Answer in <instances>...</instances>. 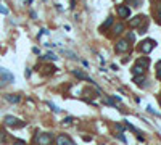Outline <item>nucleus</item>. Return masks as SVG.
Listing matches in <instances>:
<instances>
[{
  "label": "nucleus",
  "instance_id": "423d86ee",
  "mask_svg": "<svg viewBox=\"0 0 161 145\" xmlns=\"http://www.w3.org/2000/svg\"><path fill=\"white\" fill-rule=\"evenodd\" d=\"M0 79H3L5 82H15V76L5 68H0Z\"/></svg>",
  "mask_w": 161,
  "mask_h": 145
},
{
  "label": "nucleus",
  "instance_id": "39448f33",
  "mask_svg": "<svg viewBox=\"0 0 161 145\" xmlns=\"http://www.w3.org/2000/svg\"><path fill=\"white\" fill-rule=\"evenodd\" d=\"M115 48H116V52H119V53L127 52V50H129V41H126V39H121V41L116 42Z\"/></svg>",
  "mask_w": 161,
  "mask_h": 145
},
{
  "label": "nucleus",
  "instance_id": "1a4fd4ad",
  "mask_svg": "<svg viewBox=\"0 0 161 145\" xmlns=\"http://www.w3.org/2000/svg\"><path fill=\"white\" fill-rule=\"evenodd\" d=\"M144 18H145L144 15H137V16H134V18H132L130 21H129V26H130V27H137L142 21H144Z\"/></svg>",
  "mask_w": 161,
  "mask_h": 145
},
{
  "label": "nucleus",
  "instance_id": "4be33fe9",
  "mask_svg": "<svg viewBox=\"0 0 161 145\" xmlns=\"http://www.w3.org/2000/svg\"><path fill=\"white\" fill-rule=\"evenodd\" d=\"M134 39H135V34H134V32H129V34H127V41L134 42Z\"/></svg>",
  "mask_w": 161,
  "mask_h": 145
},
{
  "label": "nucleus",
  "instance_id": "412c9836",
  "mask_svg": "<svg viewBox=\"0 0 161 145\" xmlns=\"http://www.w3.org/2000/svg\"><path fill=\"white\" fill-rule=\"evenodd\" d=\"M47 105H49V106H50V108H52V110H53L55 113H60V108H56V106H55L53 103H50V102H49V103H47Z\"/></svg>",
  "mask_w": 161,
  "mask_h": 145
},
{
  "label": "nucleus",
  "instance_id": "2eb2a0df",
  "mask_svg": "<svg viewBox=\"0 0 161 145\" xmlns=\"http://www.w3.org/2000/svg\"><path fill=\"white\" fill-rule=\"evenodd\" d=\"M134 82H137L139 85H140L142 82H145V77H144V74H139V76H134Z\"/></svg>",
  "mask_w": 161,
  "mask_h": 145
},
{
  "label": "nucleus",
  "instance_id": "a878e982",
  "mask_svg": "<svg viewBox=\"0 0 161 145\" xmlns=\"http://www.w3.org/2000/svg\"><path fill=\"white\" fill-rule=\"evenodd\" d=\"M111 97H113V99H115L116 102H121V97H116V95H111Z\"/></svg>",
  "mask_w": 161,
  "mask_h": 145
},
{
  "label": "nucleus",
  "instance_id": "aec40b11",
  "mask_svg": "<svg viewBox=\"0 0 161 145\" xmlns=\"http://www.w3.org/2000/svg\"><path fill=\"white\" fill-rule=\"evenodd\" d=\"M156 77H158V79H161V61L158 63V70H156Z\"/></svg>",
  "mask_w": 161,
  "mask_h": 145
},
{
  "label": "nucleus",
  "instance_id": "f8f14e48",
  "mask_svg": "<svg viewBox=\"0 0 161 145\" xmlns=\"http://www.w3.org/2000/svg\"><path fill=\"white\" fill-rule=\"evenodd\" d=\"M113 21H115V19H113V16H108V18H107V21L100 26V31H102V32H103V31H107V29L113 24Z\"/></svg>",
  "mask_w": 161,
  "mask_h": 145
},
{
  "label": "nucleus",
  "instance_id": "f3484780",
  "mask_svg": "<svg viewBox=\"0 0 161 145\" xmlns=\"http://www.w3.org/2000/svg\"><path fill=\"white\" fill-rule=\"evenodd\" d=\"M0 142H2V143L7 142V132L5 131H0Z\"/></svg>",
  "mask_w": 161,
  "mask_h": 145
},
{
  "label": "nucleus",
  "instance_id": "0eeeda50",
  "mask_svg": "<svg viewBox=\"0 0 161 145\" xmlns=\"http://www.w3.org/2000/svg\"><path fill=\"white\" fill-rule=\"evenodd\" d=\"M118 15L121 18H129L130 16V8L127 5H119L118 7Z\"/></svg>",
  "mask_w": 161,
  "mask_h": 145
},
{
  "label": "nucleus",
  "instance_id": "dca6fc26",
  "mask_svg": "<svg viewBox=\"0 0 161 145\" xmlns=\"http://www.w3.org/2000/svg\"><path fill=\"white\" fill-rule=\"evenodd\" d=\"M44 58H45V60H53V61H55V60H56V58H58V56H56L55 53H52V52H49V53H47Z\"/></svg>",
  "mask_w": 161,
  "mask_h": 145
},
{
  "label": "nucleus",
  "instance_id": "6ab92c4d",
  "mask_svg": "<svg viewBox=\"0 0 161 145\" xmlns=\"http://www.w3.org/2000/svg\"><path fill=\"white\" fill-rule=\"evenodd\" d=\"M71 123H73V118H71V116H68V118L63 119V124H64V126H69Z\"/></svg>",
  "mask_w": 161,
  "mask_h": 145
},
{
  "label": "nucleus",
  "instance_id": "f257e3e1",
  "mask_svg": "<svg viewBox=\"0 0 161 145\" xmlns=\"http://www.w3.org/2000/svg\"><path fill=\"white\" fill-rule=\"evenodd\" d=\"M53 142V134L50 132H42L36 135V143L37 145H52Z\"/></svg>",
  "mask_w": 161,
  "mask_h": 145
},
{
  "label": "nucleus",
  "instance_id": "9d476101",
  "mask_svg": "<svg viewBox=\"0 0 161 145\" xmlns=\"http://www.w3.org/2000/svg\"><path fill=\"white\" fill-rule=\"evenodd\" d=\"M5 100L10 102V103H20L21 102V97L16 95V94H8V95H5Z\"/></svg>",
  "mask_w": 161,
  "mask_h": 145
},
{
  "label": "nucleus",
  "instance_id": "4468645a",
  "mask_svg": "<svg viewBox=\"0 0 161 145\" xmlns=\"http://www.w3.org/2000/svg\"><path fill=\"white\" fill-rule=\"evenodd\" d=\"M144 68H140L139 65H135L134 68H132V73H134V76H139V74H144Z\"/></svg>",
  "mask_w": 161,
  "mask_h": 145
},
{
  "label": "nucleus",
  "instance_id": "5701e85b",
  "mask_svg": "<svg viewBox=\"0 0 161 145\" xmlns=\"http://www.w3.org/2000/svg\"><path fill=\"white\" fill-rule=\"evenodd\" d=\"M0 13H2V15H8V8H5L3 5H0Z\"/></svg>",
  "mask_w": 161,
  "mask_h": 145
},
{
  "label": "nucleus",
  "instance_id": "f03ea898",
  "mask_svg": "<svg viewBox=\"0 0 161 145\" xmlns=\"http://www.w3.org/2000/svg\"><path fill=\"white\" fill-rule=\"evenodd\" d=\"M5 124L7 126H10V128H15V129H18V128H24L26 126V123L24 121H21V119H18V118H15V116H5Z\"/></svg>",
  "mask_w": 161,
  "mask_h": 145
},
{
  "label": "nucleus",
  "instance_id": "a211bd4d",
  "mask_svg": "<svg viewBox=\"0 0 161 145\" xmlns=\"http://www.w3.org/2000/svg\"><path fill=\"white\" fill-rule=\"evenodd\" d=\"M127 3H132V7H140V0H127Z\"/></svg>",
  "mask_w": 161,
  "mask_h": 145
},
{
  "label": "nucleus",
  "instance_id": "20e7f679",
  "mask_svg": "<svg viewBox=\"0 0 161 145\" xmlns=\"http://www.w3.org/2000/svg\"><path fill=\"white\" fill-rule=\"evenodd\" d=\"M55 143H56V145H74V142H73L66 134H60V135H56Z\"/></svg>",
  "mask_w": 161,
  "mask_h": 145
},
{
  "label": "nucleus",
  "instance_id": "bb28decb",
  "mask_svg": "<svg viewBox=\"0 0 161 145\" xmlns=\"http://www.w3.org/2000/svg\"><path fill=\"white\" fill-rule=\"evenodd\" d=\"M158 21H159V24H161V10L158 12Z\"/></svg>",
  "mask_w": 161,
  "mask_h": 145
},
{
  "label": "nucleus",
  "instance_id": "b1692460",
  "mask_svg": "<svg viewBox=\"0 0 161 145\" xmlns=\"http://www.w3.org/2000/svg\"><path fill=\"white\" fill-rule=\"evenodd\" d=\"M13 145H26V142H24V140H20V139H18V140H15V142H13Z\"/></svg>",
  "mask_w": 161,
  "mask_h": 145
},
{
  "label": "nucleus",
  "instance_id": "cd10ccee",
  "mask_svg": "<svg viewBox=\"0 0 161 145\" xmlns=\"http://www.w3.org/2000/svg\"><path fill=\"white\" fill-rule=\"evenodd\" d=\"M0 89H2V84H0Z\"/></svg>",
  "mask_w": 161,
  "mask_h": 145
},
{
  "label": "nucleus",
  "instance_id": "ddd939ff",
  "mask_svg": "<svg viewBox=\"0 0 161 145\" xmlns=\"http://www.w3.org/2000/svg\"><path fill=\"white\" fill-rule=\"evenodd\" d=\"M122 31H124V24L122 23H116L115 26H113V32L115 34H121Z\"/></svg>",
  "mask_w": 161,
  "mask_h": 145
},
{
  "label": "nucleus",
  "instance_id": "7ed1b4c3",
  "mask_svg": "<svg viewBox=\"0 0 161 145\" xmlns=\"http://www.w3.org/2000/svg\"><path fill=\"white\" fill-rule=\"evenodd\" d=\"M155 41H153V39H145V41H142V44H140V52L142 53H150L151 50H153V48H155Z\"/></svg>",
  "mask_w": 161,
  "mask_h": 145
},
{
  "label": "nucleus",
  "instance_id": "6e6552de",
  "mask_svg": "<svg viewBox=\"0 0 161 145\" xmlns=\"http://www.w3.org/2000/svg\"><path fill=\"white\" fill-rule=\"evenodd\" d=\"M73 74H74L76 77H79V79H82V81H89L90 84H95V82H93V81L90 79V77H89L86 73H82V71H79V70H74V71H73Z\"/></svg>",
  "mask_w": 161,
  "mask_h": 145
},
{
  "label": "nucleus",
  "instance_id": "9b49d317",
  "mask_svg": "<svg viewBox=\"0 0 161 145\" xmlns=\"http://www.w3.org/2000/svg\"><path fill=\"white\" fill-rule=\"evenodd\" d=\"M137 65L140 68H144V70H147V68L150 66V60H148L147 56H142V58H139V60H137Z\"/></svg>",
  "mask_w": 161,
  "mask_h": 145
},
{
  "label": "nucleus",
  "instance_id": "393cba45",
  "mask_svg": "<svg viewBox=\"0 0 161 145\" xmlns=\"http://www.w3.org/2000/svg\"><path fill=\"white\" fill-rule=\"evenodd\" d=\"M116 129H118L119 132H122V131H124V126H122V124H116Z\"/></svg>",
  "mask_w": 161,
  "mask_h": 145
}]
</instances>
